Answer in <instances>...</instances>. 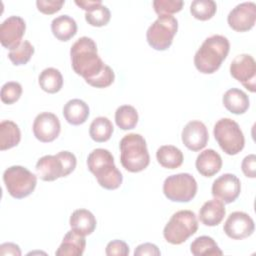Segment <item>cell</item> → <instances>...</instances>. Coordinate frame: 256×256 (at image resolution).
<instances>
[{
  "mask_svg": "<svg viewBox=\"0 0 256 256\" xmlns=\"http://www.w3.org/2000/svg\"><path fill=\"white\" fill-rule=\"evenodd\" d=\"M70 57L74 72L83 77L90 86L105 88L114 82V71L98 55L97 45L92 38H79L70 49Z\"/></svg>",
  "mask_w": 256,
  "mask_h": 256,
  "instance_id": "cell-1",
  "label": "cell"
},
{
  "mask_svg": "<svg viewBox=\"0 0 256 256\" xmlns=\"http://www.w3.org/2000/svg\"><path fill=\"white\" fill-rule=\"evenodd\" d=\"M230 50L229 40L223 35H212L204 40L194 56L196 69L203 74L216 72Z\"/></svg>",
  "mask_w": 256,
  "mask_h": 256,
  "instance_id": "cell-2",
  "label": "cell"
},
{
  "mask_svg": "<svg viewBox=\"0 0 256 256\" xmlns=\"http://www.w3.org/2000/svg\"><path fill=\"white\" fill-rule=\"evenodd\" d=\"M87 166L104 189L115 190L122 184V173L115 166L114 157L109 150L94 149L87 157Z\"/></svg>",
  "mask_w": 256,
  "mask_h": 256,
  "instance_id": "cell-3",
  "label": "cell"
},
{
  "mask_svg": "<svg viewBox=\"0 0 256 256\" xmlns=\"http://www.w3.org/2000/svg\"><path fill=\"white\" fill-rule=\"evenodd\" d=\"M119 147L120 162L127 171L137 173L148 167L150 156L143 136L136 133L127 134L121 139Z\"/></svg>",
  "mask_w": 256,
  "mask_h": 256,
  "instance_id": "cell-4",
  "label": "cell"
},
{
  "mask_svg": "<svg viewBox=\"0 0 256 256\" xmlns=\"http://www.w3.org/2000/svg\"><path fill=\"white\" fill-rule=\"evenodd\" d=\"M77 160L73 153L60 151L56 155L41 157L35 166L37 176L43 181H54L66 177L76 168Z\"/></svg>",
  "mask_w": 256,
  "mask_h": 256,
  "instance_id": "cell-5",
  "label": "cell"
},
{
  "mask_svg": "<svg viewBox=\"0 0 256 256\" xmlns=\"http://www.w3.org/2000/svg\"><path fill=\"white\" fill-rule=\"evenodd\" d=\"M198 230V221L195 213L190 210H180L174 213L164 227L165 240L173 245L184 243Z\"/></svg>",
  "mask_w": 256,
  "mask_h": 256,
  "instance_id": "cell-6",
  "label": "cell"
},
{
  "mask_svg": "<svg viewBox=\"0 0 256 256\" xmlns=\"http://www.w3.org/2000/svg\"><path fill=\"white\" fill-rule=\"evenodd\" d=\"M213 134L220 148L228 155H236L244 148L243 132L238 123L230 118L219 119L214 125Z\"/></svg>",
  "mask_w": 256,
  "mask_h": 256,
  "instance_id": "cell-7",
  "label": "cell"
},
{
  "mask_svg": "<svg viewBox=\"0 0 256 256\" xmlns=\"http://www.w3.org/2000/svg\"><path fill=\"white\" fill-rule=\"evenodd\" d=\"M3 181L8 193L15 199L29 196L37 184V176L27 168L14 165L3 173Z\"/></svg>",
  "mask_w": 256,
  "mask_h": 256,
  "instance_id": "cell-8",
  "label": "cell"
},
{
  "mask_svg": "<svg viewBox=\"0 0 256 256\" xmlns=\"http://www.w3.org/2000/svg\"><path fill=\"white\" fill-rule=\"evenodd\" d=\"M178 30V21L172 15H161L149 26L146 32L148 44L157 51L167 50Z\"/></svg>",
  "mask_w": 256,
  "mask_h": 256,
  "instance_id": "cell-9",
  "label": "cell"
},
{
  "mask_svg": "<svg viewBox=\"0 0 256 256\" xmlns=\"http://www.w3.org/2000/svg\"><path fill=\"white\" fill-rule=\"evenodd\" d=\"M163 193L173 202H189L197 193V182L189 173L168 176L163 183Z\"/></svg>",
  "mask_w": 256,
  "mask_h": 256,
  "instance_id": "cell-10",
  "label": "cell"
},
{
  "mask_svg": "<svg viewBox=\"0 0 256 256\" xmlns=\"http://www.w3.org/2000/svg\"><path fill=\"white\" fill-rule=\"evenodd\" d=\"M230 74L250 92L256 90V63L249 54L236 56L230 64Z\"/></svg>",
  "mask_w": 256,
  "mask_h": 256,
  "instance_id": "cell-11",
  "label": "cell"
},
{
  "mask_svg": "<svg viewBox=\"0 0 256 256\" xmlns=\"http://www.w3.org/2000/svg\"><path fill=\"white\" fill-rule=\"evenodd\" d=\"M223 230L225 234L234 240H241L251 236L255 230L253 219L245 212H232L226 219Z\"/></svg>",
  "mask_w": 256,
  "mask_h": 256,
  "instance_id": "cell-12",
  "label": "cell"
},
{
  "mask_svg": "<svg viewBox=\"0 0 256 256\" xmlns=\"http://www.w3.org/2000/svg\"><path fill=\"white\" fill-rule=\"evenodd\" d=\"M256 21V4L243 2L235 6L228 14L227 22L230 28L237 32H246L252 29Z\"/></svg>",
  "mask_w": 256,
  "mask_h": 256,
  "instance_id": "cell-13",
  "label": "cell"
},
{
  "mask_svg": "<svg viewBox=\"0 0 256 256\" xmlns=\"http://www.w3.org/2000/svg\"><path fill=\"white\" fill-rule=\"evenodd\" d=\"M32 129L37 140L43 143H49L59 136L61 125L59 118L55 114L42 112L35 117Z\"/></svg>",
  "mask_w": 256,
  "mask_h": 256,
  "instance_id": "cell-14",
  "label": "cell"
},
{
  "mask_svg": "<svg viewBox=\"0 0 256 256\" xmlns=\"http://www.w3.org/2000/svg\"><path fill=\"white\" fill-rule=\"evenodd\" d=\"M26 30V23L19 16H10L0 25V42L6 49L12 50L22 42Z\"/></svg>",
  "mask_w": 256,
  "mask_h": 256,
  "instance_id": "cell-15",
  "label": "cell"
},
{
  "mask_svg": "<svg viewBox=\"0 0 256 256\" xmlns=\"http://www.w3.org/2000/svg\"><path fill=\"white\" fill-rule=\"evenodd\" d=\"M212 195L226 204L234 202L241 192V183L237 176L225 173L214 180L212 184Z\"/></svg>",
  "mask_w": 256,
  "mask_h": 256,
  "instance_id": "cell-16",
  "label": "cell"
},
{
  "mask_svg": "<svg viewBox=\"0 0 256 256\" xmlns=\"http://www.w3.org/2000/svg\"><path fill=\"white\" fill-rule=\"evenodd\" d=\"M181 138L183 144L191 151L203 149L209 139L208 130L205 124L199 120L188 122L182 130Z\"/></svg>",
  "mask_w": 256,
  "mask_h": 256,
  "instance_id": "cell-17",
  "label": "cell"
},
{
  "mask_svg": "<svg viewBox=\"0 0 256 256\" xmlns=\"http://www.w3.org/2000/svg\"><path fill=\"white\" fill-rule=\"evenodd\" d=\"M195 166L204 177H212L222 168V158L213 149H206L197 156Z\"/></svg>",
  "mask_w": 256,
  "mask_h": 256,
  "instance_id": "cell-18",
  "label": "cell"
},
{
  "mask_svg": "<svg viewBox=\"0 0 256 256\" xmlns=\"http://www.w3.org/2000/svg\"><path fill=\"white\" fill-rule=\"evenodd\" d=\"M85 247V236L71 229L65 234L55 254L57 256H81L84 253Z\"/></svg>",
  "mask_w": 256,
  "mask_h": 256,
  "instance_id": "cell-19",
  "label": "cell"
},
{
  "mask_svg": "<svg viewBox=\"0 0 256 256\" xmlns=\"http://www.w3.org/2000/svg\"><path fill=\"white\" fill-rule=\"evenodd\" d=\"M226 214L224 203L214 198L205 202L199 210V219L205 225L209 227L217 226L223 220Z\"/></svg>",
  "mask_w": 256,
  "mask_h": 256,
  "instance_id": "cell-20",
  "label": "cell"
},
{
  "mask_svg": "<svg viewBox=\"0 0 256 256\" xmlns=\"http://www.w3.org/2000/svg\"><path fill=\"white\" fill-rule=\"evenodd\" d=\"M69 224L72 230L81 235H90L96 228V218L92 212L87 209L75 210L69 219Z\"/></svg>",
  "mask_w": 256,
  "mask_h": 256,
  "instance_id": "cell-21",
  "label": "cell"
},
{
  "mask_svg": "<svg viewBox=\"0 0 256 256\" xmlns=\"http://www.w3.org/2000/svg\"><path fill=\"white\" fill-rule=\"evenodd\" d=\"M222 102L229 112L236 115L245 113L250 105L247 94L238 88H231L227 90L223 95Z\"/></svg>",
  "mask_w": 256,
  "mask_h": 256,
  "instance_id": "cell-22",
  "label": "cell"
},
{
  "mask_svg": "<svg viewBox=\"0 0 256 256\" xmlns=\"http://www.w3.org/2000/svg\"><path fill=\"white\" fill-rule=\"evenodd\" d=\"M89 107L81 99H71L63 107V116L71 125H81L89 117Z\"/></svg>",
  "mask_w": 256,
  "mask_h": 256,
  "instance_id": "cell-23",
  "label": "cell"
},
{
  "mask_svg": "<svg viewBox=\"0 0 256 256\" xmlns=\"http://www.w3.org/2000/svg\"><path fill=\"white\" fill-rule=\"evenodd\" d=\"M51 30L60 41H68L77 33L76 21L69 15H60L52 20Z\"/></svg>",
  "mask_w": 256,
  "mask_h": 256,
  "instance_id": "cell-24",
  "label": "cell"
},
{
  "mask_svg": "<svg viewBox=\"0 0 256 256\" xmlns=\"http://www.w3.org/2000/svg\"><path fill=\"white\" fill-rule=\"evenodd\" d=\"M156 158L158 163L167 169H176L183 163L182 151L173 145H163L157 149Z\"/></svg>",
  "mask_w": 256,
  "mask_h": 256,
  "instance_id": "cell-25",
  "label": "cell"
},
{
  "mask_svg": "<svg viewBox=\"0 0 256 256\" xmlns=\"http://www.w3.org/2000/svg\"><path fill=\"white\" fill-rule=\"evenodd\" d=\"M21 132L18 125L11 120H3L0 123V150L5 151L19 144Z\"/></svg>",
  "mask_w": 256,
  "mask_h": 256,
  "instance_id": "cell-26",
  "label": "cell"
},
{
  "mask_svg": "<svg viewBox=\"0 0 256 256\" xmlns=\"http://www.w3.org/2000/svg\"><path fill=\"white\" fill-rule=\"evenodd\" d=\"M38 82L40 88L50 94L57 93L61 90L63 86V77L61 72L53 67H49L44 69L39 77Z\"/></svg>",
  "mask_w": 256,
  "mask_h": 256,
  "instance_id": "cell-27",
  "label": "cell"
},
{
  "mask_svg": "<svg viewBox=\"0 0 256 256\" xmlns=\"http://www.w3.org/2000/svg\"><path fill=\"white\" fill-rule=\"evenodd\" d=\"M190 251L194 256H221L223 252L209 236H199L190 245Z\"/></svg>",
  "mask_w": 256,
  "mask_h": 256,
  "instance_id": "cell-28",
  "label": "cell"
},
{
  "mask_svg": "<svg viewBox=\"0 0 256 256\" xmlns=\"http://www.w3.org/2000/svg\"><path fill=\"white\" fill-rule=\"evenodd\" d=\"M114 131L111 121L104 116L95 118L90 124L89 135L95 142L101 143L108 141Z\"/></svg>",
  "mask_w": 256,
  "mask_h": 256,
  "instance_id": "cell-29",
  "label": "cell"
},
{
  "mask_svg": "<svg viewBox=\"0 0 256 256\" xmlns=\"http://www.w3.org/2000/svg\"><path fill=\"white\" fill-rule=\"evenodd\" d=\"M138 112L131 105H122L115 112L116 125L122 130H131L138 123Z\"/></svg>",
  "mask_w": 256,
  "mask_h": 256,
  "instance_id": "cell-30",
  "label": "cell"
},
{
  "mask_svg": "<svg viewBox=\"0 0 256 256\" xmlns=\"http://www.w3.org/2000/svg\"><path fill=\"white\" fill-rule=\"evenodd\" d=\"M217 11V5L213 0H194L190 5V13L198 20L211 19Z\"/></svg>",
  "mask_w": 256,
  "mask_h": 256,
  "instance_id": "cell-31",
  "label": "cell"
},
{
  "mask_svg": "<svg viewBox=\"0 0 256 256\" xmlns=\"http://www.w3.org/2000/svg\"><path fill=\"white\" fill-rule=\"evenodd\" d=\"M111 18L110 10L102 3L85 12V20L94 27H102L108 24Z\"/></svg>",
  "mask_w": 256,
  "mask_h": 256,
  "instance_id": "cell-32",
  "label": "cell"
},
{
  "mask_svg": "<svg viewBox=\"0 0 256 256\" xmlns=\"http://www.w3.org/2000/svg\"><path fill=\"white\" fill-rule=\"evenodd\" d=\"M33 54H34L33 45L29 41L24 40L21 42V44L18 47L10 50L8 54V58L14 65L19 66V65L26 64L31 59Z\"/></svg>",
  "mask_w": 256,
  "mask_h": 256,
  "instance_id": "cell-33",
  "label": "cell"
},
{
  "mask_svg": "<svg viewBox=\"0 0 256 256\" xmlns=\"http://www.w3.org/2000/svg\"><path fill=\"white\" fill-rule=\"evenodd\" d=\"M184 2L181 0H154V11L159 15H172L181 11Z\"/></svg>",
  "mask_w": 256,
  "mask_h": 256,
  "instance_id": "cell-34",
  "label": "cell"
},
{
  "mask_svg": "<svg viewBox=\"0 0 256 256\" xmlns=\"http://www.w3.org/2000/svg\"><path fill=\"white\" fill-rule=\"evenodd\" d=\"M22 94V86L15 81L6 82L1 88V101L5 104H13L19 100Z\"/></svg>",
  "mask_w": 256,
  "mask_h": 256,
  "instance_id": "cell-35",
  "label": "cell"
},
{
  "mask_svg": "<svg viewBox=\"0 0 256 256\" xmlns=\"http://www.w3.org/2000/svg\"><path fill=\"white\" fill-rule=\"evenodd\" d=\"M64 0H37V9L46 15H51L58 12L64 5Z\"/></svg>",
  "mask_w": 256,
  "mask_h": 256,
  "instance_id": "cell-36",
  "label": "cell"
},
{
  "mask_svg": "<svg viewBox=\"0 0 256 256\" xmlns=\"http://www.w3.org/2000/svg\"><path fill=\"white\" fill-rule=\"evenodd\" d=\"M105 253L108 256H127L129 254V246L122 240H112L107 244Z\"/></svg>",
  "mask_w": 256,
  "mask_h": 256,
  "instance_id": "cell-37",
  "label": "cell"
},
{
  "mask_svg": "<svg viewBox=\"0 0 256 256\" xmlns=\"http://www.w3.org/2000/svg\"><path fill=\"white\" fill-rule=\"evenodd\" d=\"M241 169L246 177L255 178L256 177V156L254 154H250L244 157L241 163Z\"/></svg>",
  "mask_w": 256,
  "mask_h": 256,
  "instance_id": "cell-38",
  "label": "cell"
},
{
  "mask_svg": "<svg viewBox=\"0 0 256 256\" xmlns=\"http://www.w3.org/2000/svg\"><path fill=\"white\" fill-rule=\"evenodd\" d=\"M134 255L135 256H145V255L159 256V255H161V252L155 244L143 243L136 247V249L134 251Z\"/></svg>",
  "mask_w": 256,
  "mask_h": 256,
  "instance_id": "cell-39",
  "label": "cell"
},
{
  "mask_svg": "<svg viewBox=\"0 0 256 256\" xmlns=\"http://www.w3.org/2000/svg\"><path fill=\"white\" fill-rule=\"evenodd\" d=\"M0 255H13V256H20L21 250L19 246L15 243H3L0 245Z\"/></svg>",
  "mask_w": 256,
  "mask_h": 256,
  "instance_id": "cell-40",
  "label": "cell"
},
{
  "mask_svg": "<svg viewBox=\"0 0 256 256\" xmlns=\"http://www.w3.org/2000/svg\"><path fill=\"white\" fill-rule=\"evenodd\" d=\"M101 3L102 2L100 0H96V1L95 0L94 1H90V0H80V1H78V0H76L75 1V4L77 6H79L80 8H82L83 10H85V12L91 10L92 8H94L95 6H97Z\"/></svg>",
  "mask_w": 256,
  "mask_h": 256,
  "instance_id": "cell-41",
  "label": "cell"
}]
</instances>
